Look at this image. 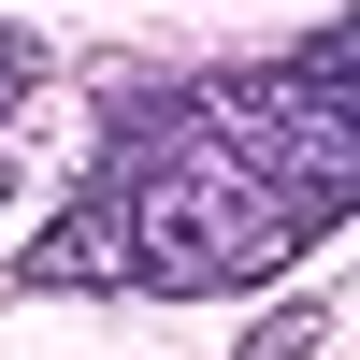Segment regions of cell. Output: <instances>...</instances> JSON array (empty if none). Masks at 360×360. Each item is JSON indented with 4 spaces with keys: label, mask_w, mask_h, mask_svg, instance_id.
<instances>
[{
    "label": "cell",
    "mask_w": 360,
    "mask_h": 360,
    "mask_svg": "<svg viewBox=\"0 0 360 360\" xmlns=\"http://www.w3.org/2000/svg\"><path fill=\"white\" fill-rule=\"evenodd\" d=\"M360 202V86L346 29L259 58V72H188V86H115L86 202L15 259L29 288H259L346 231Z\"/></svg>",
    "instance_id": "cell-1"
},
{
    "label": "cell",
    "mask_w": 360,
    "mask_h": 360,
    "mask_svg": "<svg viewBox=\"0 0 360 360\" xmlns=\"http://www.w3.org/2000/svg\"><path fill=\"white\" fill-rule=\"evenodd\" d=\"M44 72H58V58H44V44H29V29H0V130H15V115H29V101H44Z\"/></svg>",
    "instance_id": "cell-2"
},
{
    "label": "cell",
    "mask_w": 360,
    "mask_h": 360,
    "mask_svg": "<svg viewBox=\"0 0 360 360\" xmlns=\"http://www.w3.org/2000/svg\"><path fill=\"white\" fill-rule=\"evenodd\" d=\"M245 360H317V303H274V332H259Z\"/></svg>",
    "instance_id": "cell-3"
}]
</instances>
